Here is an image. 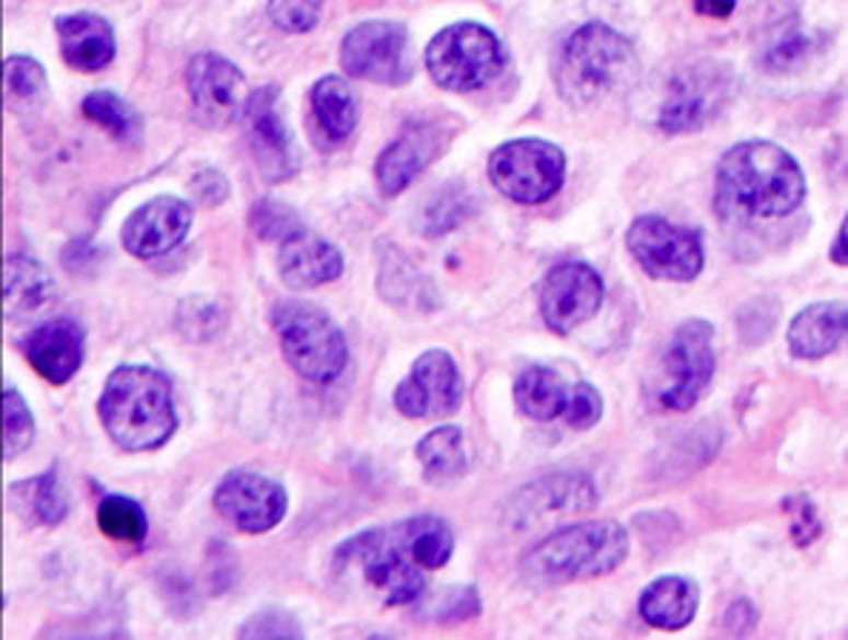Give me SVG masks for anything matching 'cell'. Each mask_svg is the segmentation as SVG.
I'll use <instances>...</instances> for the list:
<instances>
[{"mask_svg": "<svg viewBox=\"0 0 848 640\" xmlns=\"http://www.w3.org/2000/svg\"><path fill=\"white\" fill-rule=\"evenodd\" d=\"M803 198V170L777 143L743 140L720 158L717 207L729 218H786Z\"/></svg>", "mask_w": 848, "mask_h": 640, "instance_id": "6da1fadb", "label": "cell"}, {"mask_svg": "<svg viewBox=\"0 0 848 640\" xmlns=\"http://www.w3.org/2000/svg\"><path fill=\"white\" fill-rule=\"evenodd\" d=\"M97 418L124 452L161 450L177 429L172 383L158 369L124 363L106 377Z\"/></svg>", "mask_w": 848, "mask_h": 640, "instance_id": "7a4b0ae2", "label": "cell"}, {"mask_svg": "<svg viewBox=\"0 0 848 640\" xmlns=\"http://www.w3.org/2000/svg\"><path fill=\"white\" fill-rule=\"evenodd\" d=\"M640 60L635 46L606 23H585L564 44L557 60V89L569 104L589 106L629 89Z\"/></svg>", "mask_w": 848, "mask_h": 640, "instance_id": "3957f363", "label": "cell"}, {"mask_svg": "<svg viewBox=\"0 0 848 640\" xmlns=\"http://www.w3.org/2000/svg\"><path fill=\"white\" fill-rule=\"evenodd\" d=\"M629 532L620 523H574L543 537L523 558V574L543 586L600 578L615 572L629 558Z\"/></svg>", "mask_w": 848, "mask_h": 640, "instance_id": "277c9868", "label": "cell"}, {"mask_svg": "<svg viewBox=\"0 0 848 640\" xmlns=\"http://www.w3.org/2000/svg\"><path fill=\"white\" fill-rule=\"evenodd\" d=\"M271 326L289 366L312 383L335 381L349 361V347L329 312L309 301H280Z\"/></svg>", "mask_w": 848, "mask_h": 640, "instance_id": "5b68a950", "label": "cell"}, {"mask_svg": "<svg viewBox=\"0 0 848 640\" xmlns=\"http://www.w3.org/2000/svg\"><path fill=\"white\" fill-rule=\"evenodd\" d=\"M426 67L434 83L449 92H472L489 86L506 67L500 37L480 23H454L434 35L426 49Z\"/></svg>", "mask_w": 848, "mask_h": 640, "instance_id": "8992f818", "label": "cell"}, {"mask_svg": "<svg viewBox=\"0 0 848 640\" xmlns=\"http://www.w3.org/2000/svg\"><path fill=\"white\" fill-rule=\"evenodd\" d=\"M489 177L514 203H546L564 186L566 155L549 140H509L491 152Z\"/></svg>", "mask_w": 848, "mask_h": 640, "instance_id": "52a82bcc", "label": "cell"}, {"mask_svg": "<svg viewBox=\"0 0 848 640\" xmlns=\"http://www.w3.org/2000/svg\"><path fill=\"white\" fill-rule=\"evenodd\" d=\"M340 560H360L367 581L381 592L386 606L411 604L423 595L426 574L417 567L397 530H369L355 535L337 549Z\"/></svg>", "mask_w": 848, "mask_h": 640, "instance_id": "ba28073f", "label": "cell"}, {"mask_svg": "<svg viewBox=\"0 0 848 640\" xmlns=\"http://www.w3.org/2000/svg\"><path fill=\"white\" fill-rule=\"evenodd\" d=\"M711 338L715 329L700 317L677 326L665 349L663 377L658 383V404L665 412H688L702 398V392L709 389L715 375Z\"/></svg>", "mask_w": 848, "mask_h": 640, "instance_id": "9c48e42d", "label": "cell"}, {"mask_svg": "<svg viewBox=\"0 0 848 640\" xmlns=\"http://www.w3.org/2000/svg\"><path fill=\"white\" fill-rule=\"evenodd\" d=\"M340 63L351 78L403 86L415 74L409 53V32L400 23H358L340 46Z\"/></svg>", "mask_w": 848, "mask_h": 640, "instance_id": "30bf717a", "label": "cell"}, {"mask_svg": "<svg viewBox=\"0 0 848 640\" xmlns=\"http://www.w3.org/2000/svg\"><path fill=\"white\" fill-rule=\"evenodd\" d=\"M631 255L643 272L658 280H695L702 269V243L695 229L677 226V223L643 214L629 229Z\"/></svg>", "mask_w": 848, "mask_h": 640, "instance_id": "8fae6325", "label": "cell"}, {"mask_svg": "<svg viewBox=\"0 0 848 640\" xmlns=\"http://www.w3.org/2000/svg\"><path fill=\"white\" fill-rule=\"evenodd\" d=\"M286 507L289 498L283 486L260 472H232L220 480L214 492V509L220 517L246 535H264L275 530L283 521Z\"/></svg>", "mask_w": 848, "mask_h": 640, "instance_id": "7c38bea8", "label": "cell"}, {"mask_svg": "<svg viewBox=\"0 0 848 640\" xmlns=\"http://www.w3.org/2000/svg\"><path fill=\"white\" fill-rule=\"evenodd\" d=\"M463 400V377L452 354L429 349L415 361L409 377L397 386L395 406L406 418H446Z\"/></svg>", "mask_w": 848, "mask_h": 640, "instance_id": "4fadbf2b", "label": "cell"}, {"mask_svg": "<svg viewBox=\"0 0 848 640\" xmlns=\"http://www.w3.org/2000/svg\"><path fill=\"white\" fill-rule=\"evenodd\" d=\"M186 86H189L195 115L209 129H223L243 115L246 104V78L232 60L214 53L195 55L186 69Z\"/></svg>", "mask_w": 848, "mask_h": 640, "instance_id": "5bb4252c", "label": "cell"}, {"mask_svg": "<svg viewBox=\"0 0 848 640\" xmlns=\"http://www.w3.org/2000/svg\"><path fill=\"white\" fill-rule=\"evenodd\" d=\"M603 303V280L585 264L555 266L541 287V315L551 331L569 335L589 317L597 315Z\"/></svg>", "mask_w": 848, "mask_h": 640, "instance_id": "9a60e30c", "label": "cell"}, {"mask_svg": "<svg viewBox=\"0 0 848 640\" xmlns=\"http://www.w3.org/2000/svg\"><path fill=\"white\" fill-rule=\"evenodd\" d=\"M243 115H246V132H249L257 170L269 181L292 177L298 172V152H294L292 132L286 129L278 89L264 86L252 92L243 104Z\"/></svg>", "mask_w": 848, "mask_h": 640, "instance_id": "2e32d148", "label": "cell"}, {"mask_svg": "<svg viewBox=\"0 0 848 640\" xmlns=\"http://www.w3.org/2000/svg\"><path fill=\"white\" fill-rule=\"evenodd\" d=\"M729 97V78L723 69L692 67L677 74L660 109V129L669 135L697 132L717 118Z\"/></svg>", "mask_w": 848, "mask_h": 640, "instance_id": "e0dca14e", "label": "cell"}, {"mask_svg": "<svg viewBox=\"0 0 848 640\" xmlns=\"http://www.w3.org/2000/svg\"><path fill=\"white\" fill-rule=\"evenodd\" d=\"M191 226V207L175 195H161L135 209L124 223V246L140 260L161 258L184 243Z\"/></svg>", "mask_w": 848, "mask_h": 640, "instance_id": "ac0fdd59", "label": "cell"}, {"mask_svg": "<svg viewBox=\"0 0 848 640\" xmlns=\"http://www.w3.org/2000/svg\"><path fill=\"white\" fill-rule=\"evenodd\" d=\"M23 354L37 375L63 386L83 363V329L69 317L46 321L23 338Z\"/></svg>", "mask_w": 848, "mask_h": 640, "instance_id": "d6986e66", "label": "cell"}, {"mask_svg": "<svg viewBox=\"0 0 848 640\" xmlns=\"http://www.w3.org/2000/svg\"><path fill=\"white\" fill-rule=\"evenodd\" d=\"M278 269L289 289H315L344 275V255L315 232L294 229L280 241Z\"/></svg>", "mask_w": 848, "mask_h": 640, "instance_id": "ffe728a7", "label": "cell"}, {"mask_svg": "<svg viewBox=\"0 0 848 640\" xmlns=\"http://www.w3.org/2000/svg\"><path fill=\"white\" fill-rule=\"evenodd\" d=\"M597 501V489L585 475H551L537 480L520 492V501H512V512H520L518 523L543 521L546 515H569L585 512Z\"/></svg>", "mask_w": 848, "mask_h": 640, "instance_id": "44dd1931", "label": "cell"}, {"mask_svg": "<svg viewBox=\"0 0 848 640\" xmlns=\"http://www.w3.org/2000/svg\"><path fill=\"white\" fill-rule=\"evenodd\" d=\"M60 55L78 72H101L115 60V32L103 18L69 15L58 21Z\"/></svg>", "mask_w": 848, "mask_h": 640, "instance_id": "7402d4cb", "label": "cell"}, {"mask_svg": "<svg viewBox=\"0 0 848 640\" xmlns=\"http://www.w3.org/2000/svg\"><path fill=\"white\" fill-rule=\"evenodd\" d=\"M438 155V132L434 126H411L383 149L377 161V184L386 195H400L420 172Z\"/></svg>", "mask_w": 848, "mask_h": 640, "instance_id": "603a6c76", "label": "cell"}, {"mask_svg": "<svg viewBox=\"0 0 848 640\" xmlns=\"http://www.w3.org/2000/svg\"><path fill=\"white\" fill-rule=\"evenodd\" d=\"M848 312L843 301L812 303L789 326V349L800 361H820L846 338Z\"/></svg>", "mask_w": 848, "mask_h": 640, "instance_id": "cb8c5ba5", "label": "cell"}, {"mask_svg": "<svg viewBox=\"0 0 848 640\" xmlns=\"http://www.w3.org/2000/svg\"><path fill=\"white\" fill-rule=\"evenodd\" d=\"M697 604H700V592H697L695 581L681 578V574H669L643 589L637 609L649 626L674 632L695 620Z\"/></svg>", "mask_w": 848, "mask_h": 640, "instance_id": "d4e9b609", "label": "cell"}, {"mask_svg": "<svg viewBox=\"0 0 848 640\" xmlns=\"http://www.w3.org/2000/svg\"><path fill=\"white\" fill-rule=\"evenodd\" d=\"M569 389L564 377L549 366H532L514 383V404L526 418L555 420L564 415Z\"/></svg>", "mask_w": 848, "mask_h": 640, "instance_id": "484cf974", "label": "cell"}, {"mask_svg": "<svg viewBox=\"0 0 848 640\" xmlns=\"http://www.w3.org/2000/svg\"><path fill=\"white\" fill-rule=\"evenodd\" d=\"M312 109H315V118L321 124L323 135L332 143L346 140L355 132V126H358V97H355L349 83L344 78H337V74H329V78L315 83V89H312Z\"/></svg>", "mask_w": 848, "mask_h": 640, "instance_id": "4316f807", "label": "cell"}, {"mask_svg": "<svg viewBox=\"0 0 848 640\" xmlns=\"http://www.w3.org/2000/svg\"><path fill=\"white\" fill-rule=\"evenodd\" d=\"M397 537L406 546L417 567L440 569L446 567L454 552V535L446 521L434 515H417L395 526Z\"/></svg>", "mask_w": 848, "mask_h": 640, "instance_id": "83f0119b", "label": "cell"}, {"mask_svg": "<svg viewBox=\"0 0 848 640\" xmlns=\"http://www.w3.org/2000/svg\"><path fill=\"white\" fill-rule=\"evenodd\" d=\"M417 461L429 480H454L466 475V450L463 432L454 427H440L417 443Z\"/></svg>", "mask_w": 848, "mask_h": 640, "instance_id": "f1b7e54d", "label": "cell"}, {"mask_svg": "<svg viewBox=\"0 0 848 640\" xmlns=\"http://www.w3.org/2000/svg\"><path fill=\"white\" fill-rule=\"evenodd\" d=\"M97 526L106 537L120 540V544L140 546L147 540L149 521L147 512L138 501L126 494H106L97 507Z\"/></svg>", "mask_w": 848, "mask_h": 640, "instance_id": "f546056e", "label": "cell"}, {"mask_svg": "<svg viewBox=\"0 0 848 640\" xmlns=\"http://www.w3.org/2000/svg\"><path fill=\"white\" fill-rule=\"evenodd\" d=\"M0 434H3V455L9 461L30 450L35 441V418L15 386L0 392Z\"/></svg>", "mask_w": 848, "mask_h": 640, "instance_id": "4dcf8cb0", "label": "cell"}, {"mask_svg": "<svg viewBox=\"0 0 848 640\" xmlns=\"http://www.w3.org/2000/svg\"><path fill=\"white\" fill-rule=\"evenodd\" d=\"M83 115L106 129L112 138H132L138 132V115L132 112V106L103 89L83 97Z\"/></svg>", "mask_w": 848, "mask_h": 640, "instance_id": "1f68e13d", "label": "cell"}, {"mask_svg": "<svg viewBox=\"0 0 848 640\" xmlns=\"http://www.w3.org/2000/svg\"><path fill=\"white\" fill-rule=\"evenodd\" d=\"M323 0H269V21L283 32L303 35L321 21Z\"/></svg>", "mask_w": 848, "mask_h": 640, "instance_id": "d6a6232c", "label": "cell"}, {"mask_svg": "<svg viewBox=\"0 0 848 640\" xmlns=\"http://www.w3.org/2000/svg\"><path fill=\"white\" fill-rule=\"evenodd\" d=\"M249 221L252 229L264 241H283L286 235H292L294 229H300L298 214L286 203H278V200H257L255 207H252Z\"/></svg>", "mask_w": 848, "mask_h": 640, "instance_id": "836d02e7", "label": "cell"}, {"mask_svg": "<svg viewBox=\"0 0 848 640\" xmlns=\"http://www.w3.org/2000/svg\"><path fill=\"white\" fill-rule=\"evenodd\" d=\"M32 509H35L37 521H44L46 526H55L69 515V498L60 489L58 472L51 469L35 480V492H32Z\"/></svg>", "mask_w": 848, "mask_h": 640, "instance_id": "e575fe53", "label": "cell"}, {"mask_svg": "<svg viewBox=\"0 0 848 640\" xmlns=\"http://www.w3.org/2000/svg\"><path fill=\"white\" fill-rule=\"evenodd\" d=\"M603 415V398L592 383H574L569 389L564 418L571 429H592Z\"/></svg>", "mask_w": 848, "mask_h": 640, "instance_id": "d590c367", "label": "cell"}, {"mask_svg": "<svg viewBox=\"0 0 848 640\" xmlns=\"http://www.w3.org/2000/svg\"><path fill=\"white\" fill-rule=\"evenodd\" d=\"M3 78H7L9 92L18 97L37 95V92H40L46 83L40 63L32 58H21V55H15V58L7 60V67H3Z\"/></svg>", "mask_w": 848, "mask_h": 640, "instance_id": "8d00e7d4", "label": "cell"}, {"mask_svg": "<svg viewBox=\"0 0 848 640\" xmlns=\"http://www.w3.org/2000/svg\"><path fill=\"white\" fill-rule=\"evenodd\" d=\"M472 207V200L463 195L461 189L457 191H443L438 200H434L432 207H429V218H426V232L429 235H440V232H449L454 223L463 221V212Z\"/></svg>", "mask_w": 848, "mask_h": 640, "instance_id": "74e56055", "label": "cell"}, {"mask_svg": "<svg viewBox=\"0 0 848 640\" xmlns=\"http://www.w3.org/2000/svg\"><path fill=\"white\" fill-rule=\"evenodd\" d=\"M786 512L791 515V532H794V540H798L800 546L812 544L814 537L820 535V526H823L814 503L809 501V498H791V501H786Z\"/></svg>", "mask_w": 848, "mask_h": 640, "instance_id": "f35d334b", "label": "cell"}, {"mask_svg": "<svg viewBox=\"0 0 848 640\" xmlns=\"http://www.w3.org/2000/svg\"><path fill=\"white\" fill-rule=\"evenodd\" d=\"M241 638H300V626L292 624L289 615L266 612V615H255L243 626Z\"/></svg>", "mask_w": 848, "mask_h": 640, "instance_id": "ab89813d", "label": "cell"}, {"mask_svg": "<svg viewBox=\"0 0 848 640\" xmlns=\"http://www.w3.org/2000/svg\"><path fill=\"white\" fill-rule=\"evenodd\" d=\"M805 53V37L800 32H791V35L780 37L766 55V63L771 69L777 67H791V63H798Z\"/></svg>", "mask_w": 848, "mask_h": 640, "instance_id": "60d3db41", "label": "cell"}, {"mask_svg": "<svg viewBox=\"0 0 848 640\" xmlns=\"http://www.w3.org/2000/svg\"><path fill=\"white\" fill-rule=\"evenodd\" d=\"M695 7L700 15L725 18L729 12H734V0H695Z\"/></svg>", "mask_w": 848, "mask_h": 640, "instance_id": "b9f144b4", "label": "cell"}, {"mask_svg": "<svg viewBox=\"0 0 848 640\" xmlns=\"http://www.w3.org/2000/svg\"><path fill=\"white\" fill-rule=\"evenodd\" d=\"M846 229H848V223L843 221L840 232H837V237H834V246H832V260H834V264H837V266L846 264V241H848V232H846Z\"/></svg>", "mask_w": 848, "mask_h": 640, "instance_id": "7bdbcfd3", "label": "cell"}]
</instances>
